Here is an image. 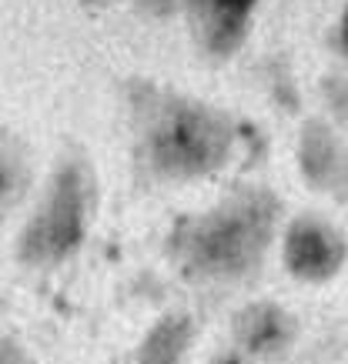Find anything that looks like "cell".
Segmentation results:
<instances>
[{
	"mask_svg": "<svg viewBox=\"0 0 348 364\" xmlns=\"http://www.w3.org/2000/svg\"><path fill=\"white\" fill-rule=\"evenodd\" d=\"M191 338H194L191 318L168 314V318L157 321L154 328L147 331V338L141 341L137 364H181L184 351L191 348Z\"/></svg>",
	"mask_w": 348,
	"mask_h": 364,
	"instance_id": "52a82bcc",
	"label": "cell"
},
{
	"mask_svg": "<svg viewBox=\"0 0 348 364\" xmlns=\"http://www.w3.org/2000/svg\"><path fill=\"white\" fill-rule=\"evenodd\" d=\"M0 364H31V361L23 358V351L14 341H4L0 344Z\"/></svg>",
	"mask_w": 348,
	"mask_h": 364,
	"instance_id": "9c48e42d",
	"label": "cell"
},
{
	"mask_svg": "<svg viewBox=\"0 0 348 364\" xmlns=\"http://www.w3.org/2000/svg\"><path fill=\"white\" fill-rule=\"evenodd\" d=\"M221 364H241V361H235V358H228V361H221Z\"/></svg>",
	"mask_w": 348,
	"mask_h": 364,
	"instance_id": "4fadbf2b",
	"label": "cell"
},
{
	"mask_svg": "<svg viewBox=\"0 0 348 364\" xmlns=\"http://www.w3.org/2000/svg\"><path fill=\"white\" fill-rule=\"evenodd\" d=\"M348 257L345 237L322 218H298L285 234V264L298 281H328Z\"/></svg>",
	"mask_w": 348,
	"mask_h": 364,
	"instance_id": "277c9868",
	"label": "cell"
},
{
	"mask_svg": "<svg viewBox=\"0 0 348 364\" xmlns=\"http://www.w3.org/2000/svg\"><path fill=\"white\" fill-rule=\"evenodd\" d=\"M298 164L315 191L348 198V147L328 124L308 121L298 141Z\"/></svg>",
	"mask_w": 348,
	"mask_h": 364,
	"instance_id": "5b68a950",
	"label": "cell"
},
{
	"mask_svg": "<svg viewBox=\"0 0 348 364\" xmlns=\"http://www.w3.org/2000/svg\"><path fill=\"white\" fill-rule=\"evenodd\" d=\"M214 7H221V11H231V14H248V7L255 4V0H211Z\"/></svg>",
	"mask_w": 348,
	"mask_h": 364,
	"instance_id": "8fae6325",
	"label": "cell"
},
{
	"mask_svg": "<svg viewBox=\"0 0 348 364\" xmlns=\"http://www.w3.org/2000/svg\"><path fill=\"white\" fill-rule=\"evenodd\" d=\"M342 33H345V44H348V17H345V27H342Z\"/></svg>",
	"mask_w": 348,
	"mask_h": 364,
	"instance_id": "7c38bea8",
	"label": "cell"
},
{
	"mask_svg": "<svg viewBox=\"0 0 348 364\" xmlns=\"http://www.w3.org/2000/svg\"><path fill=\"white\" fill-rule=\"evenodd\" d=\"M208 21H204V41L211 47L214 54H231L241 41H245V14H231V11H221L214 7L208 0Z\"/></svg>",
	"mask_w": 348,
	"mask_h": 364,
	"instance_id": "ba28073f",
	"label": "cell"
},
{
	"mask_svg": "<svg viewBox=\"0 0 348 364\" xmlns=\"http://www.w3.org/2000/svg\"><path fill=\"white\" fill-rule=\"evenodd\" d=\"M11 188H14V164L7 154H0V198H7Z\"/></svg>",
	"mask_w": 348,
	"mask_h": 364,
	"instance_id": "30bf717a",
	"label": "cell"
},
{
	"mask_svg": "<svg viewBox=\"0 0 348 364\" xmlns=\"http://www.w3.org/2000/svg\"><path fill=\"white\" fill-rule=\"evenodd\" d=\"M281 218L278 198L265 188H245L218 208L184 218L168 237L171 261L208 281H235L251 274L268 251Z\"/></svg>",
	"mask_w": 348,
	"mask_h": 364,
	"instance_id": "6da1fadb",
	"label": "cell"
},
{
	"mask_svg": "<svg viewBox=\"0 0 348 364\" xmlns=\"http://www.w3.org/2000/svg\"><path fill=\"white\" fill-rule=\"evenodd\" d=\"M235 331H238V341L245 344L248 351L268 354L292 341L295 321L278 304H251V308L241 311Z\"/></svg>",
	"mask_w": 348,
	"mask_h": 364,
	"instance_id": "8992f818",
	"label": "cell"
},
{
	"mask_svg": "<svg viewBox=\"0 0 348 364\" xmlns=\"http://www.w3.org/2000/svg\"><path fill=\"white\" fill-rule=\"evenodd\" d=\"M137 124V154L141 164L157 177L214 174L231 154V124L225 114L191 97H178L157 87L131 90Z\"/></svg>",
	"mask_w": 348,
	"mask_h": 364,
	"instance_id": "7a4b0ae2",
	"label": "cell"
},
{
	"mask_svg": "<svg viewBox=\"0 0 348 364\" xmlns=\"http://www.w3.org/2000/svg\"><path fill=\"white\" fill-rule=\"evenodd\" d=\"M90 208V177L84 164H60L54 184L47 191L44 208L21 237V257L27 264H54L70 254L84 237Z\"/></svg>",
	"mask_w": 348,
	"mask_h": 364,
	"instance_id": "3957f363",
	"label": "cell"
}]
</instances>
